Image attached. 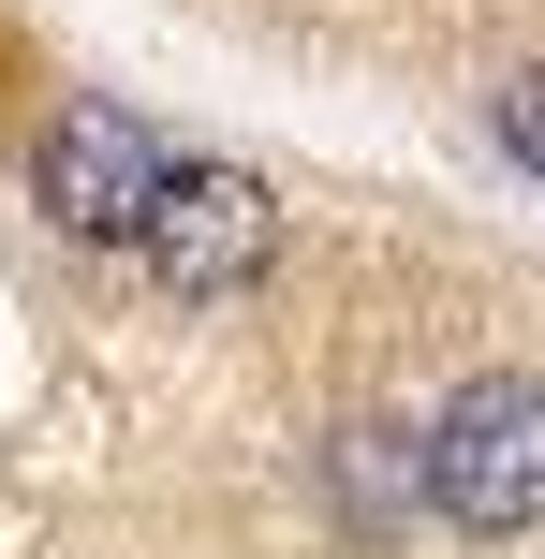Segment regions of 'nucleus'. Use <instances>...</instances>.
<instances>
[{"label": "nucleus", "instance_id": "f257e3e1", "mask_svg": "<svg viewBox=\"0 0 545 559\" xmlns=\"http://www.w3.org/2000/svg\"><path fill=\"white\" fill-rule=\"evenodd\" d=\"M428 501L458 515V531H531V515H545V383H531V368H487V383L442 397Z\"/></svg>", "mask_w": 545, "mask_h": 559}, {"label": "nucleus", "instance_id": "f03ea898", "mask_svg": "<svg viewBox=\"0 0 545 559\" xmlns=\"http://www.w3.org/2000/svg\"><path fill=\"white\" fill-rule=\"evenodd\" d=\"M177 147L147 133L133 104H59L45 118V147H29V192H45V222L59 236H133L147 251V222H163V192H177Z\"/></svg>", "mask_w": 545, "mask_h": 559}, {"label": "nucleus", "instance_id": "7ed1b4c3", "mask_svg": "<svg viewBox=\"0 0 545 559\" xmlns=\"http://www.w3.org/2000/svg\"><path fill=\"white\" fill-rule=\"evenodd\" d=\"M265 251H281V206H265V177H236V163H192L163 192V222H147V265H163L177 295H236Z\"/></svg>", "mask_w": 545, "mask_h": 559}, {"label": "nucleus", "instance_id": "20e7f679", "mask_svg": "<svg viewBox=\"0 0 545 559\" xmlns=\"http://www.w3.org/2000/svg\"><path fill=\"white\" fill-rule=\"evenodd\" d=\"M501 147H517V163H545V74H531V88H501Z\"/></svg>", "mask_w": 545, "mask_h": 559}]
</instances>
